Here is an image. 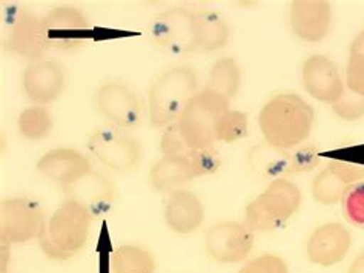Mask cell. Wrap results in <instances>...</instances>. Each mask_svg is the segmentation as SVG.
Wrapping results in <instances>:
<instances>
[{
	"label": "cell",
	"mask_w": 364,
	"mask_h": 273,
	"mask_svg": "<svg viewBox=\"0 0 364 273\" xmlns=\"http://www.w3.org/2000/svg\"><path fill=\"white\" fill-rule=\"evenodd\" d=\"M346 89L364 97V30L350 45L346 65Z\"/></svg>",
	"instance_id": "obj_26"
},
{
	"label": "cell",
	"mask_w": 364,
	"mask_h": 273,
	"mask_svg": "<svg viewBox=\"0 0 364 273\" xmlns=\"http://www.w3.org/2000/svg\"><path fill=\"white\" fill-rule=\"evenodd\" d=\"M65 199H70L85 206L94 216L109 211L114 201V186L107 177L91 172L74 184L63 187Z\"/></svg>",
	"instance_id": "obj_19"
},
{
	"label": "cell",
	"mask_w": 364,
	"mask_h": 273,
	"mask_svg": "<svg viewBox=\"0 0 364 273\" xmlns=\"http://www.w3.org/2000/svg\"><path fill=\"white\" fill-rule=\"evenodd\" d=\"M148 39L159 50L186 55L196 50L194 13L186 8H171L151 18Z\"/></svg>",
	"instance_id": "obj_7"
},
{
	"label": "cell",
	"mask_w": 364,
	"mask_h": 273,
	"mask_svg": "<svg viewBox=\"0 0 364 273\" xmlns=\"http://www.w3.org/2000/svg\"><path fill=\"white\" fill-rule=\"evenodd\" d=\"M45 223L43 209L31 199L16 196L0 201V240L5 246L39 238Z\"/></svg>",
	"instance_id": "obj_6"
},
{
	"label": "cell",
	"mask_w": 364,
	"mask_h": 273,
	"mask_svg": "<svg viewBox=\"0 0 364 273\" xmlns=\"http://www.w3.org/2000/svg\"><path fill=\"white\" fill-rule=\"evenodd\" d=\"M348 273H364V252L355 257L352 261V264L348 269Z\"/></svg>",
	"instance_id": "obj_35"
},
{
	"label": "cell",
	"mask_w": 364,
	"mask_h": 273,
	"mask_svg": "<svg viewBox=\"0 0 364 273\" xmlns=\"http://www.w3.org/2000/svg\"><path fill=\"white\" fill-rule=\"evenodd\" d=\"M301 201L303 194L299 186L287 178H277L246 206L245 224L252 232L280 229L299 212Z\"/></svg>",
	"instance_id": "obj_4"
},
{
	"label": "cell",
	"mask_w": 364,
	"mask_h": 273,
	"mask_svg": "<svg viewBox=\"0 0 364 273\" xmlns=\"http://www.w3.org/2000/svg\"><path fill=\"white\" fill-rule=\"evenodd\" d=\"M335 116L344 121H357L364 117V97L346 89L343 97L332 105Z\"/></svg>",
	"instance_id": "obj_32"
},
{
	"label": "cell",
	"mask_w": 364,
	"mask_h": 273,
	"mask_svg": "<svg viewBox=\"0 0 364 273\" xmlns=\"http://www.w3.org/2000/svg\"><path fill=\"white\" fill-rule=\"evenodd\" d=\"M94 215L80 203L65 199L46 220L39 235V246L54 261H68L85 247Z\"/></svg>",
	"instance_id": "obj_2"
},
{
	"label": "cell",
	"mask_w": 364,
	"mask_h": 273,
	"mask_svg": "<svg viewBox=\"0 0 364 273\" xmlns=\"http://www.w3.org/2000/svg\"><path fill=\"white\" fill-rule=\"evenodd\" d=\"M242 87V69L231 57L218 59L210 68L206 89L214 91L231 101Z\"/></svg>",
	"instance_id": "obj_23"
},
{
	"label": "cell",
	"mask_w": 364,
	"mask_h": 273,
	"mask_svg": "<svg viewBox=\"0 0 364 273\" xmlns=\"http://www.w3.org/2000/svg\"><path fill=\"white\" fill-rule=\"evenodd\" d=\"M37 171L50 180L68 187L92 172L90 158L77 149L57 147L48 150L37 162Z\"/></svg>",
	"instance_id": "obj_17"
},
{
	"label": "cell",
	"mask_w": 364,
	"mask_h": 273,
	"mask_svg": "<svg viewBox=\"0 0 364 273\" xmlns=\"http://www.w3.org/2000/svg\"><path fill=\"white\" fill-rule=\"evenodd\" d=\"M189 160H191V166H193V172L196 178L213 175L218 171L220 166H222V158H220L217 149L214 146L194 149Z\"/></svg>",
	"instance_id": "obj_31"
},
{
	"label": "cell",
	"mask_w": 364,
	"mask_h": 273,
	"mask_svg": "<svg viewBox=\"0 0 364 273\" xmlns=\"http://www.w3.org/2000/svg\"><path fill=\"white\" fill-rule=\"evenodd\" d=\"M226 111H229V101L225 97L210 89L198 91L177 121L188 146L191 149L214 146L218 121Z\"/></svg>",
	"instance_id": "obj_5"
},
{
	"label": "cell",
	"mask_w": 364,
	"mask_h": 273,
	"mask_svg": "<svg viewBox=\"0 0 364 273\" xmlns=\"http://www.w3.org/2000/svg\"><path fill=\"white\" fill-rule=\"evenodd\" d=\"M315 111L296 94H279L264 103L258 114V126L266 143L286 152L301 146L311 137Z\"/></svg>",
	"instance_id": "obj_1"
},
{
	"label": "cell",
	"mask_w": 364,
	"mask_h": 273,
	"mask_svg": "<svg viewBox=\"0 0 364 273\" xmlns=\"http://www.w3.org/2000/svg\"><path fill=\"white\" fill-rule=\"evenodd\" d=\"M231 37L225 18L215 11L202 9L194 13V43L196 48L214 52L225 48Z\"/></svg>",
	"instance_id": "obj_21"
},
{
	"label": "cell",
	"mask_w": 364,
	"mask_h": 273,
	"mask_svg": "<svg viewBox=\"0 0 364 273\" xmlns=\"http://www.w3.org/2000/svg\"><path fill=\"white\" fill-rule=\"evenodd\" d=\"M17 126L23 138L41 141L51 134L54 121L50 111L45 106H31L22 111L17 120Z\"/></svg>",
	"instance_id": "obj_24"
},
{
	"label": "cell",
	"mask_w": 364,
	"mask_h": 273,
	"mask_svg": "<svg viewBox=\"0 0 364 273\" xmlns=\"http://www.w3.org/2000/svg\"><path fill=\"white\" fill-rule=\"evenodd\" d=\"M205 221V206L198 196L188 189L169 195L165 207V223L180 235L197 232Z\"/></svg>",
	"instance_id": "obj_18"
},
{
	"label": "cell",
	"mask_w": 364,
	"mask_h": 273,
	"mask_svg": "<svg viewBox=\"0 0 364 273\" xmlns=\"http://www.w3.org/2000/svg\"><path fill=\"white\" fill-rule=\"evenodd\" d=\"M301 83L306 92L326 105H335L346 92L340 69L328 55L314 54L303 63Z\"/></svg>",
	"instance_id": "obj_12"
},
{
	"label": "cell",
	"mask_w": 364,
	"mask_h": 273,
	"mask_svg": "<svg viewBox=\"0 0 364 273\" xmlns=\"http://www.w3.org/2000/svg\"><path fill=\"white\" fill-rule=\"evenodd\" d=\"M254 232L245 223L222 221L206 233L208 255L220 264H237L245 261L254 249Z\"/></svg>",
	"instance_id": "obj_10"
},
{
	"label": "cell",
	"mask_w": 364,
	"mask_h": 273,
	"mask_svg": "<svg viewBox=\"0 0 364 273\" xmlns=\"http://www.w3.org/2000/svg\"><path fill=\"white\" fill-rule=\"evenodd\" d=\"M26 97L37 106H46L59 99L66 87V74L62 65L53 59L30 63L22 75Z\"/></svg>",
	"instance_id": "obj_14"
},
{
	"label": "cell",
	"mask_w": 364,
	"mask_h": 273,
	"mask_svg": "<svg viewBox=\"0 0 364 273\" xmlns=\"http://www.w3.org/2000/svg\"><path fill=\"white\" fill-rule=\"evenodd\" d=\"M247 116L242 111L229 109L222 116L217 126V141L235 143L247 135Z\"/></svg>",
	"instance_id": "obj_27"
},
{
	"label": "cell",
	"mask_w": 364,
	"mask_h": 273,
	"mask_svg": "<svg viewBox=\"0 0 364 273\" xmlns=\"http://www.w3.org/2000/svg\"><path fill=\"white\" fill-rule=\"evenodd\" d=\"M88 149L103 166L116 172L134 171L143 155L139 141L114 126H102L94 130L88 140Z\"/></svg>",
	"instance_id": "obj_8"
},
{
	"label": "cell",
	"mask_w": 364,
	"mask_h": 273,
	"mask_svg": "<svg viewBox=\"0 0 364 273\" xmlns=\"http://www.w3.org/2000/svg\"><path fill=\"white\" fill-rule=\"evenodd\" d=\"M238 273H289V267L282 257L267 253L247 261Z\"/></svg>",
	"instance_id": "obj_33"
},
{
	"label": "cell",
	"mask_w": 364,
	"mask_h": 273,
	"mask_svg": "<svg viewBox=\"0 0 364 273\" xmlns=\"http://www.w3.org/2000/svg\"><path fill=\"white\" fill-rule=\"evenodd\" d=\"M51 48L48 42L45 17L21 11L9 30L6 51L17 59L36 63L43 60V55Z\"/></svg>",
	"instance_id": "obj_11"
},
{
	"label": "cell",
	"mask_w": 364,
	"mask_h": 273,
	"mask_svg": "<svg viewBox=\"0 0 364 273\" xmlns=\"http://www.w3.org/2000/svg\"><path fill=\"white\" fill-rule=\"evenodd\" d=\"M196 180L189 157H161L151 166L149 183L160 194H174Z\"/></svg>",
	"instance_id": "obj_20"
},
{
	"label": "cell",
	"mask_w": 364,
	"mask_h": 273,
	"mask_svg": "<svg viewBox=\"0 0 364 273\" xmlns=\"http://www.w3.org/2000/svg\"><path fill=\"white\" fill-rule=\"evenodd\" d=\"M348 187L349 186L346 183H343L329 167H326L314 178L312 196L314 200L320 204L332 206L341 201Z\"/></svg>",
	"instance_id": "obj_25"
},
{
	"label": "cell",
	"mask_w": 364,
	"mask_h": 273,
	"mask_svg": "<svg viewBox=\"0 0 364 273\" xmlns=\"http://www.w3.org/2000/svg\"><path fill=\"white\" fill-rule=\"evenodd\" d=\"M343 212L346 220L364 229V183L350 184L341 199Z\"/></svg>",
	"instance_id": "obj_28"
},
{
	"label": "cell",
	"mask_w": 364,
	"mask_h": 273,
	"mask_svg": "<svg viewBox=\"0 0 364 273\" xmlns=\"http://www.w3.org/2000/svg\"><path fill=\"white\" fill-rule=\"evenodd\" d=\"M157 262L152 253L134 244H124L112 252L109 273H156Z\"/></svg>",
	"instance_id": "obj_22"
},
{
	"label": "cell",
	"mask_w": 364,
	"mask_h": 273,
	"mask_svg": "<svg viewBox=\"0 0 364 273\" xmlns=\"http://www.w3.org/2000/svg\"><path fill=\"white\" fill-rule=\"evenodd\" d=\"M328 167L340 178L343 183H346L348 186L361 183V180H364V166L363 165L344 162V160H331Z\"/></svg>",
	"instance_id": "obj_34"
},
{
	"label": "cell",
	"mask_w": 364,
	"mask_h": 273,
	"mask_svg": "<svg viewBox=\"0 0 364 273\" xmlns=\"http://www.w3.org/2000/svg\"><path fill=\"white\" fill-rule=\"evenodd\" d=\"M48 42L51 48L71 51L82 48L90 39V22L80 9L59 6L45 17Z\"/></svg>",
	"instance_id": "obj_13"
},
{
	"label": "cell",
	"mask_w": 364,
	"mask_h": 273,
	"mask_svg": "<svg viewBox=\"0 0 364 273\" xmlns=\"http://www.w3.org/2000/svg\"><path fill=\"white\" fill-rule=\"evenodd\" d=\"M95 108L114 128L134 130L141 123L143 111L140 100L128 84L107 82L95 92Z\"/></svg>",
	"instance_id": "obj_9"
},
{
	"label": "cell",
	"mask_w": 364,
	"mask_h": 273,
	"mask_svg": "<svg viewBox=\"0 0 364 273\" xmlns=\"http://www.w3.org/2000/svg\"><path fill=\"white\" fill-rule=\"evenodd\" d=\"M289 23L300 40L320 43L331 31V4L324 0H295L289 9Z\"/></svg>",
	"instance_id": "obj_16"
},
{
	"label": "cell",
	"mask_w": 364,
	"mask_h": 273,
	"mask_svg": "<svg viewBox=\"0 0 364 273\" xmlns=\"http://www.w3.org/2000/svg\"><path fill=\"white\" fill-rule=\"evenodd\" d=\"M350 247V232L340 223H326L312 232L306 253L312 264L332 267L348 257Z\"/></svg>",
	"instance_id": "obj_15"
},
{
	"label": "cell",
	"mask_w": 364,
	"mask_h": 273,
	"mask_svg": "<svg viewBox=\"0 0 364 273\" xmlns=\"http://www.w3.org/2000/svg\"><path fill=\"white\" fill-rule=\"evenodd\" d=\"M198 92L196 71L186 65H176L163 71L148 92V117L152 128L177 123L188 101Z\"/></svg>",
	"instance_id": "obj_3"
},
{
	"label": "cell",
	"mask_w": 364,
	"mask_h": 273,
	"mask_svg": "<svg viewBox=\"0 0 364 273\" xmlns=\"http://www.w3.org/2000/svg\"><path fill=\"white\" fill-rule=\"evenodd\" d=\"M160 150L163 157H191L194 149L188 146L185 137L181 135L178 123H172L163 130Z\"/></svg>",
	"instance_id": "obj_30"
},
{
	"label": "cell",
	"mask_w": 364,
	"mask_h": 273,
	"mask_svg": "<svg viewBox=\"0 0 364 273\" xmlns=\"http://www.w3.org/2000/svg\"><path fill=\"white\" fill-rule=\"evenodd\" d=\"M287 160V172H309L320 165V152L317 146L301 145L292 149V152L286 155Z\"/></svg>",
	"instance_id": "obj_29"
}]
</instances>
